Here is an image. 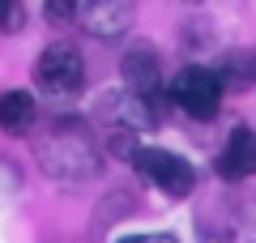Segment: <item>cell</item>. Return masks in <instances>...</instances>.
I'll return each instance as SVG.
<instances>
[{"label":"cell","instance_id":"obj_1","mask_svg":"<svg viewBox=\"0 0 256 243\" xmlns=\"http://www.w3.org/2000/svg\"><path fill=\"white\" fill-rule=\"evenodd\" d=\"M38 166L56 180H86V175L98 171V150H94V136L82 120H52L43 128V136L34 141Z\"/></svg>","mask_w":256,"mask_h":243},{"label":"cell","instance_id":"obj_2","mask_svg":"<svg viewBox=\"0 0 256 243\" xmlns=\"http://www.w3.org/2000/svg\"><path fill=\"white\" fill-rule=\"evenodd\" d=\"M86 81V60L82 52H77V43H52L43 47V56L34 60V86L43 94H56V98H64V94H77Z\"/></svg>","mask_w":256,"mask_h":243},{"label":"cell","instance_id":"obj_3","mask_svg":"<svg viewBox=\"0 0 256 243\" xmlns=\"http://www.w3.org/2000/svg\"><path fill=\"white\" fill-rule=\"evenodd\" d=\"M171 98L180 102L188 116L210 120V116H218V107H222V81H218V72H214V68L188 64V68L175 72V81H171Z\"/></svg>","mask_w":256,"mask_h":243},{"label":"cell","instance_id":"obj_4","mask_svg":"<svg viewBox=\"0 0 256 243\" xmlns=\"http://www.w3.org/2000/svg\"><path fill=\"white\" fill-rule=\"evenodd\" d=\"M132 162H137V171L146 175L154 188H162L166 196H188V192L196 188V171L171 150H150L146 145V150H137Z\"/></svg>","mask_w":256,"mask_h":243},{"label":"cell","instance_id":"obj_5","mask_svg":"<svg viewBox=\"0 0 256 243\" xmlns=\"http://www.w3.org/2000/svg\"><path fill=\"white\" fill-rule=\"evenodd\" d=\"M124 81L128 94H137L141 102H150V111L158 116V90H162V68H158V52L150 43H137L124 52Z\"/></svg>","mask_w":256,"mask_h":243},{"label":"cell","instance_id":"obj_6","mask_svg":"<svg viewBox=\"0 0 256 243\" xmlns=\"http://www.w3.org/2000/svg\"><path fill=\"white\" fill-rule=\"evenodd\" d=\"M77 22L90 30L94 38H116L132 26V4L128 0H90L77 9Z\"/></svg>","mask_w":256,"mask_h":243},{"label":"cell","instance_id":"obj_7","mask_svg":"<svg viewBox=\"0 0 256 243\" xmlns=\"http://www.w3.org/2000/svg\"><path fill=\"white\" fill-rule=\"evenodd\" d=\"M218 175L222 180H248L256 175V132L248 124H235L218 154Z\"/></svg>","mask_w":256,"mask_h":243},{"label":"cell","instance_id":"obj_8","mask_svg":"<svg viewBox=\"0 0 256 243\" xmlns=\"http://www.w3.org/2000/svg\"><path fill=\"white\" fill-rule=\"evenodd\" d=\"M38 120V107H34V94L26 90H4L0 94V128L13 136L30 132V124Z\"/></svg>","mask_w":256,"mask_h":243},{"label":"cell","instance_id":"obj_9","mask_svg":"<svg viewBox=\"0 0 256 243\" xmlns=\"http://www.w3.org/2000/svg\"><path fill=\"white\" fill-rule=\"evenodd\" d=\"M218 81L222 90H248V86H256V52L252 47H235V52L222 56V68H218Z\"/></svg>","mask_w":256,"mask_h":243},{"label":"cell","instance_id":"obj_10","mask_svg":"<svg viewBox=\"0 0 256 243\" xmlns=\"http://www.w3.org/2000/svg\"><path fill=\"white\" fill-rule=\"evenodd\" d=\"M77 9H82V4H68V0H52V4H43L47 22H56V26H68V22H77Z\"/></svg>","mask_w":256,"mask_h":243},{"label":"cell","instance_id":"obj_11","mask_svg":"<svg viewBox=\"0 0 256 243\" xmlns=\"http://www.w3.org/2000/svg\"><path fill=\"white\" fill-rule=\"evenodd\" d=\"M22 22H26V9H22L18 0H0V30H22Z\"/></svg>","mask_w":256,"mask_h":243},{"label":"cell","instance_id":"obj_12","mask_svg":"<svg viewBox=\"0 0 256 243\" xmlns=\"http://www.w3.org/2000/svg\"><path fill=\"white\" fill-rule=\"evenodd\" d=\"M120 243H180L175 234H128V239H120Z\"/></svg>","mask_w":256,"mask_h":243}]
</instances>
